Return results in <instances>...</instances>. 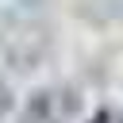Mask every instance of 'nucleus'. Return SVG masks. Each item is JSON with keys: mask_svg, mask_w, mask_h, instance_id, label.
Here are the masks:
<instances>
[{"mask_svg": "<svg viewBox=\"0 0 123 123\" xmlns=\"http://www.w3.org/2000/svg\"><path fill=\"white\" fill-rule=\"evenodd\" d=\"M92 123H111V119H108V115H96V119H92Z\"/></svg>", "mask_w": 123, "mask_h": 123, "instance_id": "nucleus-1", "label": "nucleus"}]
</instances>
